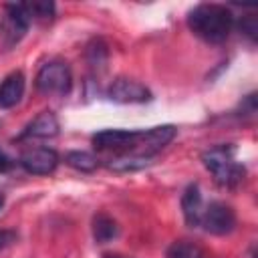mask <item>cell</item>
Masks as SVG:
<instances>
[{"mask_svg":"<svg viewBox=\"0 0 258 258\" xmlns=\"http://www.w3.org/2000/svg\"><path fill=\"white\" fill-rule=\"evenodd\" d=\"M189 30L206 42L218 44L230 36L234 26L232 12L222 4H200L187 14Z\"/></svg>","mask_w":258,"mask_h":258,"instance_id":"cell-1","label":"cell"},{"mask_svg":"<svg viewBox=\"0 0 258 258\" xmlns=\"http://www.w3.org/2000/svg\"><path fill=\"white\" fill-rule=\"evenodd\" d=\"M202 161H204L206 169L214 175V179L226 187L238 185L246 175L244 165L238 163L234 157L232 145H216V147L206 149L202 153Z\"/></svg>","mask_w":258,"mask_h":258,"instance_id":"cell-2","label":"cell"},{"mask_svg":"<svg viewBox=\"0 0 258 258\" xmlns=\"http://www.w3.org/2000/svg\"><path fill=\"white\" fill-rule=\"evenodd\" d=\"M73 73L64 60H48L40 67L36 75V89L46 97H64L71 93Z\"/></svg>","mask_w":258,"mask_h":258,"instance_id":"cell-3","label":"cell"},{"mask_svg":"<svg viewBox=\"0 0 258 258\" xmlns=\"http://www.w3.org/2000/svg\"><path fill=\"white\" fill-rule=\"evenodd\" d=\"M30 26V18L24 12L22 4H6L4 8V16L0 20V40L6 48H12L14 44H18L26 30Z\"/></svg>","mask_w":258,"mask_h":258,"instance_id":"cell-4","label":"cell"},{"mask_svg":"<svg viewBox=\"0 0 258 258\" xmlns=\"http://www.w3.org/2000/svg\"><path fill=\"white\" fill-rule=\"evenodd\" d=\"M200 228H204L206 232L216 234V236L230 234L236 228V214H234V210L228 204H224V202H212V204L204 206Z\"/></svg>","mask_w":258,"mask_h":258,"instance_id":"cell-5","label":"cell"},{"mask_svg":"<svg viewBox=\"0 0 258 258\" xmlns=\"http://www.w3.org/2000/svg\"><path fill=\"white\" fill-rule=\"evenodd\" d=\"M139 131H125V129H105L93 135V145L99 151H113L119 155H131L137 143Z\"/></svg>","mask_w":258,"mask_h":258,"instance_id":"cell-6","label":"cell"},{"mask_svg":"<svg viewBox=\"0 0 258 258\" xmlns=\"http://www.w3.org/2000/svg\"><path fill=\"white\" fill-rule=\"evenodd\" d=\"M107 97L115 103H123V105H129V103H147L151 101V91L133 81V79H127V77H117L109 89H107Z\"/></svg>","mask_w":258,"mask_h":258,"instance_id":"cell-7","label":"cell"},{"mask_svg":"<svg viewBox=\"0 0 258 258\" xmlns=\"http://www.w3.org/2000/svg\"><path fill=\"white\" fill-rule=\"evenodd\" d=\"M18 163L22 165L24 171L32 175H48L58 165V153L50 147H32L20 155Z\"/></svg>","mask_w":258,"mask_h":258,"instance_id":"cell-8","label":"cell"},{"mask_svg":"<svg viewBox=\"0 0 258 258\" xmlns=\"http://www.w3.org/2000/svg\"><path fill=\"white\" fill-rule=\"evenodd\" d=\"M60 125H58V119L52 111H40L26 127L24 131L18 135V141L22 139H32V137H38V139H46V137H54L58 133Z\"/></svg>","mask_w":258,"mask_h":258,"instance_id":"cell-9","label":"cell"},{"mask_svg":"<svg viewBox=\"0 0 258 258\" xmlns=\"http://www.w3.org/2000/svg\"><path fill=\"white\" fill-rule=\"evenodd\" d=\"M24 87H26V83H24V75L20 71L6 75L4 81L0 83V109L16 107L24 95Z\"/></svg>","mask_w":258,"mask_h":258,"instance_id":"cell-10","label":"cell"},{"mask_svg":"<svg viewBox=\"0 0 258 258\" xmlns=\"http://www.w3.org/2000/svg\"><path fill=\"white\" fill-rule=\"evenodd\" d=\"M181 212L185 218V224L191 228H200V220H202V212H204V202H202V194L200 187L196 183H189L181 196Z\"/></svg>","mask_w":258,"mask_h":258,"instance_id":"cell-11","label":"cell"},{"mask_svg":"<svg viewBox=\"0 0 258 258\" xmlns=\"http://www.w3.org/2000/svg\"><path fill=\"white\" fill-rule=\"evenodd\" d=\"M119 236V226L117 222L107 216V214H97L93 218V238L99 244H107L111 240H115Z\"/></svg>","mask_w":258,"mask_h":258,"instance_id":"cell-12","label":"cell"},{"mask_svg":"<svg viewBox=\"0 0 258 258\" xmlns=\"http://www.w3.org/2000/svg\"><path fill=\"white\" fill-rule=\"evenodd\" d=\"M64 161H67V165H71L73 169L83 171V173H91L99 167V159L89 151H69L64 155Z\"/></svg>","mask_w":258,"mask_h":258,"instance_id":"cell-13","label":"cell"},{"mask_svg":"<svg viewBox=\"0 0 258 258\" xmlns=\"http://www.w3.org/2000/svg\"><path fill=\"white\" fill-rule=\"evenodd\" d=\"M165 258H206L204 250L191 242V240H175L167 252H165Z\"/></svg>","mask_w":258,"mask_h":258,"instance_id":"cell-14","label":"cell"},{"mask_svg":"<svg viewBox=\"0 0 258 258\" xmlns=\"http://www.w3.org/2000/svg\"><path fill=\"white\" fill-rule=\"evenodd\" d=\"M22 8L30 20L46 22V20H52V16H54V2H46V0L44 2H24Z\"/></svg>","mask_w":258,"mask_h":258,"instance_id":"cell-15","label":"cell"},{"mask_svg":"<svg viewBox=\"0 0 258 258\" xmlns=\"http://www.w3.org/2000/svg\"><path fill=\"white\" fill-rule=\"evenodd\" d=\"M87 60L91 67H105L107 62V44L103 40H93L87 46Z\"/></svg>","mask_w":258,"mask_h":258,"instance_id":"cell-16","label":"cell"},{"mask_svg":"<svg viewBox=\"0 0 258 258\" xmlns=\"http://www.w3.org/2000/svg\"><path fill=\"white\" fill-rule=\"evenodd\" d=\"M240 30L254 42L256 38H258V18L254 16V14H250V16H244L242 20H240Z\"/></svg>","mask_w":258,"mask_h":258,"instance_id":"cell-17","label":"cell"},{"mask_svg":"<svg viewBox=\"0 0 258 258\" xmlns=\"http://www.w3.org/2000/svg\"><path fill=\"white\" fill-rule=\"evenodd\" d=\"M18 240V234L14 230H0V252L8 246H12Z\"/></svg>","mask_w":258,"mask_h":258,"instance_id":"cell-18","label":"cell"},{"mask_svg":"<svg viewBox=\"0 0 258 258\" xmlns=\"http://www.w3.org/2000/svg\"><path fill=\"white\" fill-rule=\"evenodd\" d=\"M12 163H14V161H12V159H10V157H8V155H6V153L0 149V173L8 171V169L12 167Z\"/></svg>","mask_w":258,"mask_h":258,"instance_id":"cell-19","label":"cell"},{"mask_svg":"<svg viewBox=\"0 0 258 258\" xmlns=\"http://www.w3.org/2000/svg\"><path fill=\"white\" fill-rule=\"evenodd\" d=\"M103 258H121V256H119V254H105Z\"/></svg>","mask_w":258,"mask_h":258,"instance_id":"cell-20","label":"cell"},{"mask_svg":"<svg viewBox=\"0 0 258 258\" xmlns=\"http://www.w3.org/2000/svg\"><path fill=\"white\" fill-rule=\"evenodd\" d=\"M2 206H4V196L0 194V210H2Z\"/></svg>","mask_w":258,"mask_h":258,"instance_id":"cell-21","label":"cell"}]
</instances>
